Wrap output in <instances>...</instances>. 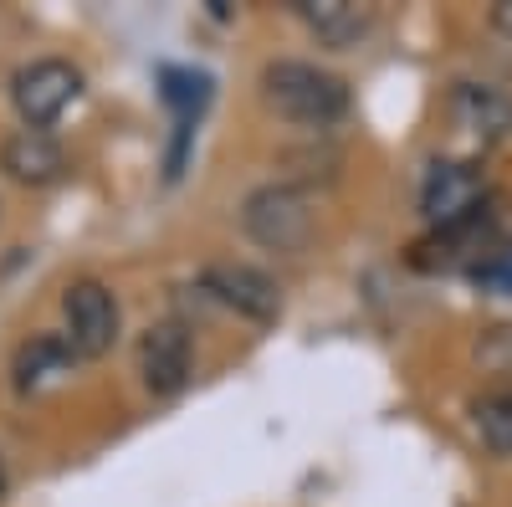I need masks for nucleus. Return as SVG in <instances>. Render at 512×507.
Here are the masks:
<instances>
[{
	"mask_svg": "<svg viewBox=\"0 0 512 507\" xmlns=\"http://www.w3.org/2000/svg\"><path fill=\"white\" fill-rule=\"evenodd\" d=\"M487 169L477 159H436L420 175V216L431 231H451L482 216Z\"/></svg>",
	"mask_w": 512,
	"mask_h": 507,
	"instance_id": "nucleus-3",
	"label": "nucleus"
},
{
	"mask_svg": "<svg viewBox=\"0 0 512 507\" xmlns=\"http://www.w3.org/2000/svg\"><path fill=\"white\" fill-rule=\"evenodd\" d=\"M492 31L512 41V0H497V6H492Z\"/></svg>",
	"mask_w": 512,
	"mask_h": 507,
	"instance_id": "nucleus-16",
	"label": "nucleus"
},
{
	"mask_svg": "<svg viewBox=\"0 0 512 507\" xmlns=\"http://www.w3.org/2000/svg\"><path fill=\"white\" fill-rule=\"evenodd\" d=\"M77 98H82V72L72 62H62V57L26 62L11 77V103H16L21 123H26V129H36V134H47Z\"/></svg>",
	"mask_w": 512,
	"mask_h": 507,
	"instance_id": "nucleus-4",
	"label": "nucleus"
},
{
	"mask_svg": "<svg viewBox=\"0 0 512 507\" xmlns=\"http://www.w3.org/2000/svg\"><path fill=\"white\" fill-rule=\"evenodd\" d=\"M241 231L277 251V257H297L308 251L313 231H318V216H313V200L303 185L292 180H272V185H256L246 200H241Z\"/></svg>",
	"mask_w": 512,
	"mask_h": 507,
	"instance_id": "nucleus-2",
	"label": "nucleus"
},
{
	"mask_svg": "<svg viewBox=\"0 0 512 507\" xmlns=\"http://www.w3.org/2000/svg\"><path fill=\"white\" fill-rule=\"evenodd\" d=\"M472 364L492 379H512V323H492L472 338Z\"/></svg>",
	"mask_w": 512,
	"mask_h": 507,
	"instance_id": "nucleus-14",
	"label": "nucleus"
},
{
	"mask_svg": "<svg viewBox=\"0 0 512 507\" xmlns=\"http://www.w3.org/2000/svg\"><path fill=\"white\" fill-rule=\"evenodd\" d=\"M6 487H11V477H6V461H0V497H6Z\"/></svg>",
	"mask_w": 512,
	"mask_h": 507,
	"instance_id": "nucleus-17",
	"label": "nucleus"
},
{
	"mask_svg": "<svg viewBox=\"0 0 512 507\" xmlns=\"http://www.w3.org/2000/svg\"><path fill=\"white\" fill-rule=\"evenodd\" d=\"M472 426H477V441L492 451V456H512V390H492L472 405Z\"/></svg>",
	"mask_w": 512,
	"mask_h": 507,
	"instance_id": "nucleus-13",
	"label": "nucleus"
},
{
	"mask_svg": "<svg viewBox=\"0 0 512 507\" xmlns=\"http://www.w3.org/2000/svg\"><path fill=\"white\" fill-rule=\"evenodd\" d=\"M0 169H6L16 185H57L67 175V149L52 134L16 129L0 144Z\"/></svg>",
	"mask_w": 512,
	"mask_h": 507,
	"instance_id": "nucleus-8",
	"label": "nucleus"
},
{
	"mask_svg": "<svg viewBox=\"0 0 512 507\" xmlns=\"http://www.w3.org/2000/svg\"><path fill=\"white\" fill-rule=\"evenodd\" d=\"M297 21H303L318 36V47H328V52L359 47V36L369 31V11L359 0H297Z\"/></svg>",
	"mask_w": 512,
	"mask_h": 507,
	"instance_id": "nucleus-11",
	"label": "nucleus"
},
{
	"mask_svg": "<svg viewBox=\"0 0 512 507\" xmlns=\"http://www.w3.org/2000/svg\"><path fill=\"white\" fill-rule=\"evenodd\" d=\"M62 318H67V344H72L77 359H103V354H113L118 328H123V313H118V298H113L108 282L77 277V282L62 292Z\"/></svg>",
	"mask_w": 512,
	"mask_h": 507,
	"instance_id": "nucleus-5",
	"label": "nucleus"
},
{
	"mask_svg": "<svg viewBox=\"0 0 512 507\" xmlns=\"http://www.w3.org/2000/svg\"><path fill=\"white\" fill-rule=\"evenodd\" d=\"M195 374V338L180 318H159L139 338V379L154 400H175Z\"/></svg>",
	"mask_w": 512,
	"mask_h": 507,
	"instance_id": "nucleus-6",
	"label": "nucleus"
},
{
	"mask_svg": "<svg viewBox=\"0 0 512 507\" xmlns=\"http://www.w3.org/2000/svg\"><path fill=\"white\" fill-rule=\"evenodd\" d=\"M492 241V221L477 216V221H466V226H451V231H431L415 251H410V262L420 272H436V267H461V262H472L477 251H487Z\"/></svg>",
	"mask_w": 512,
	"mask_h": 507,
	"instance_id": "nucleus-12",
	"label": "nucleus"
},
{
	"mask_svg": "<svg viewBox=\"0 0 512 507\" xmlns=\"http://www.w3.org/2000/svg\"><path fill=\"white\" fill-rule=\"evenodd\" d=\"M200 292L216 298L221 308L241 313L246 323L267 328V323L282 318V287L267 272L246 267V262H210V267H200Z\"/></svg>",
	"mask_w": 512,
	"mask_h": 507,
	"instance_id": "nucleus-7",
	"label": "nucleus"
},
{
	"mask_svg": "<svg viewBox=\"0 0 512 507\" xmlns=\"http://www.w3.org/2000/svg\"><path fill=\"white\" fill-rule=\"evenodd\" d=\"M262 98L272 113H282L287 123L303 129H328L349 113V82L333 77L313 62H267L262 67Z\"/></svg>",
	"mask_w": 512,
	"mask_h": 507,
	"instance_id": "nucleus-1",
	"label": "nucleus"
},
{
	"mask_svg": "<svg viewBox=\"0 0 512 507\" xmlns=\"http://www.w3.org/2000/svg\"><path fill=\"white\" fill-rule=\"evenodd\" d=\"M451 113L477 144H507L512 139V98L487 82H461L451 93Z\"/></svg>",
	"mask_w": 512,
	"mask_h": 507,
	"instance_id": "nucleus-9",
	"label": "nucleus"
},
{
	"mask_svg": "<svg viewBox=\"0 0 512 507\" xmlns=\"http://www.w3.org/2000/svg\"><path fill=\"white\" fill-rule=\"evenodd\" d=\"M472 277H477V287L497 292V298H512V246H497L492 257H482L472 267Z\"/></svg>",
	"mask_w": 512,
	"mask_h": 507,
	"instance_id": "nucleus-15",
	"label": "nucleus"
},
{
	"mask_svg": "<svg viewBox=\"0 0 512 507\" xmlns=\"http://www.w3.org/2000/svg\"><path fill=\"white\" fill-rule=\"evenodd\" d=\"M72 364H77V354L67 344V333H31L11 359V385H16V395H36L52 379L72 374Z\"/></svg>",
	"mask_w": 512,
	"mask_h": 507,
	"instance_id": "nucleus-10",
	"label": "nucleus"
}]
</instances>
